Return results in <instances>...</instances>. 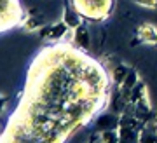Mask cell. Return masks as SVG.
Instances as JSON below:
<instances>
[{
  "label": "cell",
  "mask_w": 157,
  "mask_h": 143,
  "mask_svg": "<svg viewBox=\"0 0 157 143\" xmlns=\"http://www.w3.org/2000/svg\"><path fill=\"white\" fill-rule=\"evenodd\" d=\"M73 9L87 19H105L110 14L112 0H72Z\"/></svg>",
  "instance_id": "1"
},
{
  "label": "cell",
  "mask_w": 157,
  "mask_h": 143,
  "mask_svg": "<svg viewBox=\"0 0 157 143\" xmlns=\"http://www.w3.org/2000/svg\"><path fill=\"white\" fill-rule=\"evenodd\" d=\"M21 17L23 11L17 0H2V30L4 32L16 26L21 21Z\"/></svg>",
  "instance_id": "2"
},
{
  "label": "cell",
  "mask_w": 157,
  "mask_h": 143,
  "mask_svg": "<svg viewBox=\"0 0 157 143\" xmlns=\"http://www.w3.org/2000/svg\"><path fill=\"white\" fill-rule=\"evenodd\" d=\"M67 32H68V25L65 21H61V23H58V25H54V26L40 28V37L45 40H63Z\"/></svg>",
  "instance_id": "3"
},
{
  "label": "cell",
  "mask_w": 157,
  "mask_h": 143,
  "mask_svg": "<svg viewBox=\"0 0 157 143\" xmlns=\"http://www.w3.org/2000/svg\"><path fill=\"white\" fill-rule=\"evenodd\" d=\"M136 35L141 42H147V44H157V28L154 25H141L138 30H136Z\"/></svg>",
  "instance_id": "4"
},
{
  "label": "cell",
  "mask_w": 157,
  "mask_h": 143,
  "mask_svg": "<svg viewBox=\"0 0 157 143\" xmlns=\"http://www.w3.org/2000/svg\"><path fill=\"white\" fill-rule=\"evenodd\" d=\"M119 127V119L115 115H108V114H103L96 119V129L100 133L108 131V129H117Z\"/></svg>",
  "instance_id": "5"
},
{
  "label": "cell",
  "mask_w": 157,
  "mask_h": 143,
  "mask_svg": "<svg viewBox=\"0 0 157 143\" xmlns=\"http://www.w3.org/2000/svg\"><path fill=\"white\" fill-rule=\"evenodd\" d=\"M73 30H75V37H73L75 44H77L80 49H87V47H89V32H87V28L80 25V26L73 28Z\"/></svg>",
  "instance_id": "6"
},
{
  "label": "cell",
  "mask_w": 157,
  "mask_h": 143,
  "mask_svg": "<svg viewBox=\"0 0 157 143\" xmlns=\"http://www.w3.org/2000/svg\"><path fill=\"white\" fill-rule=\"evenodd\" d=\"M63 21L68 25V28H77L82 25V16L78 14L75 9L73 11H70V9H65V14H63Z\"/></svg>",
  "instance_id": "7"
},
{
  "label": "cell",
  "mask_w": 157,
  "mask_h": 143,
  "mask_svg": "<svg viewBox=\"0 0 157 143\" xmlns=\"http://www.w3.org/2000/svg\"><path fill=\"white\" fill-rule=\"evenodd\" d=\"M128 73H129V68L126 65H117L115 68H112V80L121 86L124 82V79L128 77Z\"/></svg>",
  "instance_id": "8"
},
{
  "label": "cell",
  "mask_w": 157,
  "mask_h": 143,
  "mask_svg": "<svg viewBox=\"0 0 157 143\" xmlns=\"http://www.w3.org/2000/svg\"><path fill=\"white\" fill-rule=\"evenodd\" d=\"M138 143H157V131L154 129V133H152V129L148 127V124H145V127H143L141 133H140Z\"/></svg>",
  "instance_id": "9"
},
{
  "label": "cell",
  "mask_w": 157,
  "mask_h": 143,
  "mask_svg": "<svg viewBox=\"0 0 157 143\" xmlns=\"http://www.w3.org/2000/svg\"><path fill=\"white\" fill-rule=\"evenodd\" d=\"M101 141L103 143H119L121 141V136H119L117 129H108V131L101 133Z\"/></svg>",
  "instance_id": "10"
},
{
  "label": "cell",
  "mask_w": 157,
  "mask_h": 143,
  "mask_svg": "<svg viewBox=\"0 0 157 143\" xmlns=\"http://www.w3.org/2000/svg\"><path fill=\"white\" fill-rule=\"evenodd\" d=\"M138 84V73H136L135 70H129V73H128V77L124 79V82L121 84L122 87H126V89H133Z\"/></svg>",
  "instance_id": "11"
},
{
  "label": "cell",
  "mask_w": 157,
  "mask_h": 143,
  "mask_svg": "<svg viewBox=\"0 0 157 143\" xmlns=\"http://www.w3.org/2000/svg\"><path fill=\"white\" fill-rule=\"evenodd\" d=\"M25 26H26V30H28V32H32V30H37V28L42 26V23H40L39 17H30V19H26V21H25Z\"/></svg>",
  "instance_id": "12"
},
{
  "label": "cell",
  "mask_w": 157,
  "mask_h": 143,
  "mask_svg": "<svg viewBox=\"0 0 157 143\" xmlns=\"http://www.w3.org/2000/svg\"><path fill=\"white\" fill-rule=\"evenodd\" d=\"M136 2L145 7H157V0H136Z\"/></svg>",
  "instance_id": "13"
},
{
  "label": "cell",
  "mask_w": 157,
  "mask_h": 143,
  "mask_svg": "<svg viewBox=\"0 0 157 143\" xmlns=\"http://www.w3.org/2000/svg\"><path fill=\"white\" fill-rule=\"evenodd\" d=\"M100 141H101V133L98 131V133H94V134L91 136V140L87 143H100Z\"/></svg>",
  "instance_id": "14"
},
{
  "label": "cell",
  "mask_w": 157,
  "mask_h": 143,
  "mask_svg": "<svg viewBox=\"0 0 157 143\" xmlns=\"http://www.w3.org/2000/svg\"><path fill=\"white\" fill-rule=\"evenodd\" d=\"M154 129L157 131V119H155V124H154Z\"/></svg>",
  "instance_id": "15"
}]
</instances>
